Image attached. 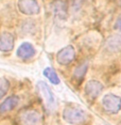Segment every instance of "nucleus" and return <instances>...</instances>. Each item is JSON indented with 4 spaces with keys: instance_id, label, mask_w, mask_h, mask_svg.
Here are the masks:
<instances>
[{
    "instance_id": "nucleus-1",
    "label": "nucleus",
    "mask_w": 121,
    "mask_h": 125,
    "mask_svg": "<svg viewBox=\"0 0 121 125\" xmlns=\"http://www.w3.org/2000/svg\"><path fill=\"white\" fill-rule=\"evenodd\" d=\"M63 119L69 124L81 125L86 121V113L82 108H80L77 105L70 104L64 108Z\"/></svg>"
},
{
    "instance_id": "nucleus-2",
    "label": "nucleus",
    "mask_w": 121,
    "mask_h": 125,
    "mask_svg": "<svg viewBox=\"0 0 121 125\" xmlns=\"http://www.w3.org/2000/svg\"><path fill=\"white\" fill-rule=\"evenodd\" d=\"M41 115L36 109H24L17 116V125H41Z\"/></svg>"
},
{
    "instance_id": "nucleus-3",
    "label": "nucleus",
    "mask_w": 121,
    "mask_h": 125,
    "mask_svg": "<svg viewBox=\"0 0 121 125\" xmlns=\"http://www.w3.org/2000/svg\"><path fill=\"white\" fill-rule=\"evenodd\" d=\"M102 106L106 112L115 115L121 109V98L116 94L108 93L102 98Z\"/></svg>"
},
{
    "instance_id": "nucleus-4",
    "label": "nucleus",
    "mask_w": 121,
    "mask_h": 125,
    "mask_svg": "<svg viewBox=\"0 0 121 125\" xmlns=\"http://www.w3.org/2000/svg\"><path fill=\"white\" fill-rule=\"evenodd\" d=\"M75 58V50L72 45H67L66 47L62 49L56 53V61L61 65H67L71 63Z\"/></svg>"
},
{
    "instance_id": "nucleus-5",
    "label": "nucleus",
    "mask_w": 121,
    "mask_h": 125,
    "mask_svg": "<svg viewBox=\"0 0 121 125\" xmlns=\"http://www.w3.org/2000/svg\"><path fill=\"white\" fill-rule=\"evenodd\" d=\"M37 89H38V92L39 94L41 95V97L44 98L45 103L47 104V106L49 108H53L55 107V104H56V101H55V97H54V94L52 93L51 89L49 88V86L44 81H39L37 83Z\"/></svg>"
},
{
    "instance_id": "nucleus-6",
    "label": "nucleus",
    "mask_w": 121,
    "mask_h": 125,
    "mask_svg": "<svg viewBox=\"0 0 121 125\" xmlns=\"http://www.w3.org/2000/svg\"><path fill=\"white\" fill-rule=\"evenodd\" d=\"M18 10L24 15L33 16L39 13V5L36 0H18Z\"/></svg>"
},
{
    "instance_id": "nucleus-7",
    "label": "nucleus",
    "mask_w": 121,
    "mask_h": 125,
    "mask_svg": "<svg viewBox=\"0 0 121 125\" xmlns=\"http://www.w3.org/2000/svg\"><path fill=\"white\" fill-rule=\"evenodd\" d=\"M103 91V84L98 80H89L84 87V93L89 99H96Z\"/></svg>"
},
{
    "instance_id": "nucleus-8",
    "label": "nucleus",
    "mask_w": 121,
    "mask_h": 125,
    "mask_svg": "<svg viewBox=\"0 0 121 125\" xmlns=\"http://www.w3.org/2000/svg\"><path fill=\"white\" fill-rule=\"evenodd\" d=\"M16 55H17L18 58L22 59V60H27V59L32 58L35 55V48L31 43L24 42L17 48Z\"/></svg>"
},
{
    "instance_id": "nucleus-9",
    "label": "nucleus",
    "mask_w": 121,
    "mask_h": 125,
    "mask_svg": "<svg viewBox=\"0 0 121 125\" xmlns=\"http://www.w3.org/2000/svg\"><path fill=\"white\" fill-rule=\"evenodd\" d=\"M14 48V36L9 32L0 34V52H9Z\"/></svg>"
},
{
    "instance_id": "nucleus-10",
    "label": "nucleus",
    "mask_w": 121,
    "mask_h": 125,
    "mask_svg": "<svg viewBox=\"0 0 121 125\" xmlns=\"http://www.w3.org/2000/svg\"><path fill=\"white\" fill-rule=\"evenodd\" d=\"M19 104V97L16 95H11L7 97L0 105V113H8L11 110H13Z\"/></svg>"
},
{
    "instance_id": "nucleus-11",
    "label": "nucleus",
    "mask_w": 121,
    "mask_h": 125,
    "mask_svg": "<svg viewBox=\"0 0 121 125\" xmlns=\"http://www.w3.org/2000/svg\"><path fill=\"white\" fill-rule=\"evenodd\" d=\"M66 9H67L66 3L63 1H60V0H58V1H55L54 3L52 4L53 13L55 14L56 17L60 18V19H64L66 17Z\"/></svg>"
},
{
    "instance_id": "nucleus-12",
    "label": "nucleus",
    "mask_w": 121,
    "mask_h": 125,
    "mask_svg": "<svg viewBox=\"0 0 121 125\" xmlns=\"http://www.w3.org/2000/svg\"><path fill=\"white\" fill-rule=\"evenodd\" d=\"M87 69H88V62H83V63H81L80 65H78V66L74 69L72 78H73L74 80L80 81L81 79L85 76V74L87 72Z\"/></svg>"
},
{
    "instance_id": "nucleus-13",
    "label": "nucleus",
    "mask_w": 121,
    "mask_h": 125,
    "mask_svg": "<svg viewBox=\"0 0 121 125\" xmlns=\"http://www.w3.org/2000/svg\"><path fill=\"white\" fill-rule=\"evenodd\" d=\"M44 75L45 77L49 79V81L51 82L53 84H58L60 83V78H58L57 74L55 73V71L51 69V67H47V69H45L44 71Z\"/></svg>"
},
{
    "instance_id": "nucleus-14",
    "label": "nucleus",
    "mask_w": 121,
    "mask_h": 125,
    "mask_svg": "<svg viewBox=\"0 0 121 125\" xmlns=\"http://www.w3.org/2000/svg\"><path fill=\"white\" fill-rule=\"evenodd\" d=\"M107 47L111 50H118L121 48V34L114 35L108 39L107 41Z\"/></svg>"
},
{
    "instance_id": "nucleus-15",
    "label": "nucleus",
    "mask_w": 121,
    "mask_h": 125,
    "mask_svg": "<svg viewBox=\"0 0 121 125\" xmlns=\"http://www.w3.org/2000/svg\"><path fill=\"white\" fill-rule=\"evenodd\" d=\"M10 88V81L5 78H0V99L8 93Z\"/></svg>"
},
{
    "instance_id": "nucleus-16",
    "label": "nucleus",
    "mask_w": 121,
    "mask_h": 125,
    "mask_svg": "<svg viewBox=\"0 0 121 125\" xmlns=\"http://www.w3.org/2000/svg\"><path fill=\"white\" fill-rule=\"evenodd\" d=\"M115 29H116V30H120V31H121V15L117 18L116 22H115Z\"/></svg>"
},
{
    "instance_id": "nucleus-17",
    "label": "nucleus",
    "mask_w": 121,
    "mask_h": 125,
    "mask_svg": "<svg viewBox=\"0 0 121 125\" xmlns=\"http://www.w3.org/2000/svg\"><path fill=\"white\" fill-rule=\"evenodd\" d=\"M81 0H71V2L72 3H78V2H80Z\"/></svg>"
},
{
    "instance_id": "nucleus-18",
    "label": "nucleus",
    "mask_w": 121,
    "mask_h": 125,
    "mask_svg": "<svg viewBox=\"0 0 121 125\" xmlns=\"http://www.w3.org/2000/svg\"><path fill=\"white\" fill-rule=\"evenodd\" d=\"M116 1H117L118 5H119V7H121V0H116Z\"/></svg>"
}]
</instances>
